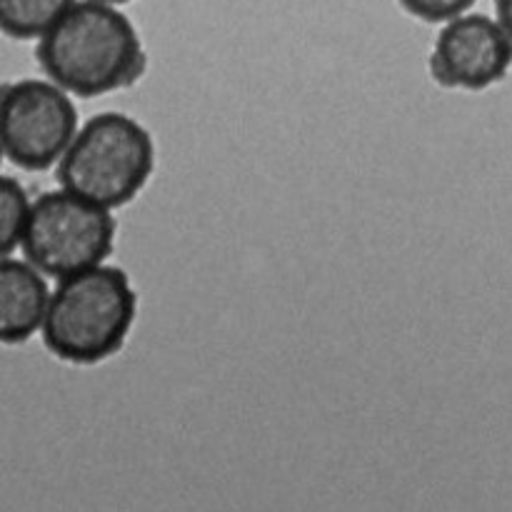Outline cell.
<instances>
[{"instance_id":"1","label":"cell","mask_w":512,"mask_h":512,"mask_svg":"<svg viewBox=\"0 0 512 512\" xmlns=\"http://www.w3.org/2000/svg\"><path fill=\"white\" fill-rule=\"evenodd\" d=\"M35 58L53 83L78 98L130 88L145 73L143 40L118 5L75 0L38 40Z\"/></svg>"},{"instance_id":"7","label":"cell","mask_w":512,"mask_h":512,"mask_svg":"<svg viewBox=\"0 0 512 512\" xmlns=\"http://www.w3.org/2000/svg\"><path fill=\"white\" fill-rule=\"evenodd\" d=\"M53 293L43 273L28 260H0V340L23 345L43 330Z\"/></svg>"},{"instance_id":"12","label":"cell","mask_w":512,"mask_h":512,"mask_svg":"<svg viewBox=\"0 0 512 512\" xmlns=\"http://www.w3.org/2000/svg\"><path fill=\"white\" fill-rule=\"evenodd\" d=\"M100 3H108V5H125V3H133V0H100Z\"/></svg>"},{"instance_id":"4","label":"cell","mask_w":512,"mask_h":512,"mask_svg":"<svg viewBox=\"0 0 512 512\" xmlns=\"http://www.w3.org/2000/svg\"><path fill=\"white\" fill-rule=\"evenodd\" d=\"M110 213L65 188L50 190L33 203L20 250L40 273L58 280L98 268L113 253L118 233Z\"/></svg>"},{"instance_id":"3","label":"cell","mask_w":512,"mask_h":512,"mask_svg":"<svg viewBox=\"0 0 512 512\" xmlns=\"http://www.w3.org/2000/svg\"><path fill=\"white\" fill-rule=\"evenodd\" d=\"M155 170V140L128 113L93 115L58 163L60 188L118 210L133 203Z\"/></svg>"},{"instance_id":"2","label":"cell","mask_w":512,"mask_h":512,"mask_svg":"<svg viewBox=\"0 0 512 512\" xmlns=\"http://www.w3.org/2000/svg\"><path fill=\"white\" fill-rule=\"evenodd\" d=\"M138 315V295L113 265L58 280L40 335L50 353L70 365H98L123 350Z\"/></svg>"},{"instance_id":"8","label":"cell","mask_w":512,"mask_h":512,"mask_svg":"<svg viewBox=\"0 0 512 512\" xmlns=\"http://www.w3.org/2000/svg\"><path fill=\"white\" fill-rule=\"evenodd\" d=\"M75 0H0V28L13 40H40Z\"/></svg>"},{"instance_id":"11","label":"cell","mask_w":512,"mask_h":512,"mask_svg":"<svg viewBox=\"0 0 512 512\" xmlns=\"http://www.w3.org/2000/svg\"><path fill=\"white\" fill-rule=\"evenodd\" d=\"M493 5H495V18H498V23L503 25L505 33H508L512 40V0H493Z\"/></svg>"},{"instance_id":"6","label":"cell","mask_w":512,"mask_h":512,"mask_svg":"<svg viewBox=\"0 0 512 512\" xmlns=\"http://www.w3.org/2000/svg\"><path fill=\"white\" fill-rule=\"evenodd\" d=\"M512 68V40L498 18L465 13L443 23L430 53V75L448 90L493 88Z\"/></svg>"},{"instance_id":"9","label":"cell","mask_w":512,"mask_h":512,"mask_svg":"<svg viewBox=\"0 0 512 512\" xmlns=\"http://www.w3.org/2000/svg\"><path fill=\"white\" fill-rule=\"evenodd\" d=\"M33 203L23 185L5 175L0 183V258H10L23 245Z\"/></svg>"},{"instance_id":"10","label":"cell","mask_w":512,"mask_h":512,"mask_svg":"<svg viewBox=\"0 0 512 512\" xmlns=\"http://www.w3.org/2000/svg\"><path fill=\"white\" fill-rule=\"evenodd\" d=\"M400 8L423 23H450L470 13L478 0H398Z\"/></svg>"},{"instance_id":"5","label":"cell","mask_w":512,"mask_h":512,"mask_svg":"<svg viewBox=\"0 0 512 512\" xmlns=\"http://www.w3.org/2000/svg\"><path fill=\"white\" fill-rule=\"evenodd\" d=\"M80 130L73 95L53 80L23 78L3 85L0 145L15 168L40 173L63 160Z\"/></svg>"}]
</instances>
